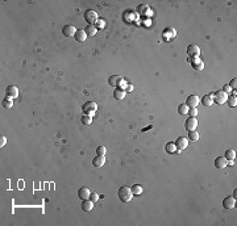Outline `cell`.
Wrapping results in <instances>:
<instances>
[{"instance_id": "cell-14", "label": "cell", "mask_w": 237, "mask_h": 226, "mask_svg": "<svg viewBox=\"0 0 237 226\" xmlns=\"http://www.w3.org/2000/svg\"><path fill=\"white\" fill-rule=\"evenodd\" d=\"M104 163H106L104 155H96V156H95V158L92 159V166H94V167H96V168L103 167V166H104Z\"/></svg>"}, {"instance_id": "cell-27", "label": "cell", "mask_w": 237, "mask_h": 226, "mask_svg": "<svg viewBox=\"0 0 237 226\" xmlns=\"http://www.w3.org/2000/svg\"><path fill=\"white\" fill-rule=\"evenodd\" d=\"M188 140L190 141H198L199 140V133H196L195 130H193V131H188Z\"/></svg>"}, {"instance_id": "cell-10", "label": "cell", "mask_w": 237, "mask_h": 226, "mask_svg": "<svg viewBox=\"0 0 237 226\" xmlns=\"http://www.w3.org/2000/svg\"><path fill=\"white\" fill-rule=\"evenodd\" d=\"M236 205V199L232 196H228V197H224L223 200V206L225 209H233Z\"/></svg>"}, {"instance_id": "cell-2", "label": "cell", "mask_w": 237, "mask_h": 226, "mask_svg": "<svg viewBox=\"0 0 237 226\" xmlns=\"http://www.w3.org/2000/svg\"><path fill=\"white\" fill-rule=\"evenodd\" d=\"M82 111L85 115H88V116L92 117L95 115V112L98 111V104L94 103V101H87L82 105Z\"/></svg>"}, {"instance_id": "cell-34", "label": "cell", "mask_w": 237, "mask_h": 226, "mask_svg": "<svg viewBox=\"0 0 237 226\" xmlns=\"http://www.w3.org/2000/svg\"><path fill=\"white\" fill-rule=\"evenodd\" d=\"M98 199H99V196H98V193H90V200H91L92 203H95V201H98Z\"/></svg>"}, {"instance_id": "cell-8", "label": "cell", "mask_w": 237, "mask_h": 226, "mask_svg": "<svg viewBox=\"0 0 237 226\" xmlns=\"http://www.w3.org/2000/svg\"><path fill=\"white\" fill-rule=\"evenodd\" d=\"M5 95H7L8 99L13 100L18 96V88L15 86H9V87H7V90H5Z\"/></svg>"}, {"instance_id": "cell-30", "label": "cell", "mask_w": 237, "mask_h": 226, "mask_svg": "<svg viewBox=\"0 0 237 226\" xmlns=\"http://www.w3.org/2000/svg\"><path fill=\"white\" fill-rule=\"evenodd\" d=\"M80 121H82V124H83V125H90V124L92 122V120H91V116H88V115L82 116Z\"/></svg>"}, {"instance_id": "cell-35", "label": "cell", "mask_w": 237, "mask_h": 226, "mask_svg": "<svg viewBox=\"0 0 237 226\" xmlns=\"http://www.w3.org/2000/svg\"><path fill=\"white\" fill-rule=\"evenodd\" d=\"M5 143H7V138H5L4 135L0 137V147H4Z\"/></svg>"}, {"instance_id": "cell-17", "label": "cell", "mask_w": 237, "mask_h": 226, "mask_svg": "<svg viewBox=\"0 0 237 226\" xmlns=\"http://www.w3.org/2000/svg\"><path fill=\"white\" fill-rule=\"evenodd\" d=\"M215 167L216 168H224L227 167V159L224 156H217L215 159Z\"/></svg>"}, {"instance_id": "cell-18", "label": "cell", "mask_w": 237, "mask_h": 226, "mask_svg": "<svg viewBox=\"0 0 237 226\" xmlns=\"http://www.w3.org/2000/svg\"><path fill=\"white\" fill-rule=\"evenodd\" d=\"M121 80H123V78L119 76V75H112V76H110V79H108V83L113 87H117L121 83Z\"/></svg>"}, {"instance_id": "cell-22", "label": "cell", "mask_w": 237, "mask_h": 226, "mask_svg": "<svg viewBox=\"0 0 237 226\" xmlns=\"http://www.w3.org/2000/svg\"><path fill=\"white\" fill-rule=\"evenodd\" d=\"M85 32L87 33V36L92 37V36L96 34V32H98V28L95 27V25H90V24H88L87 27H86V30H85Z\"/></svg>"}, {"instance_id": "cell-29", "label": "cell", "mask_w": 237, "mask_h": 226, "mask_svg": "<svg viewBox=\"0 0 237 226\" xmlns=\"http://www.w3.org/2000/svg\"><path fill=\"white\" fill-rule=\"evenodd\" d=\"M131 189H132V193H133V194H141V193H142V187H141L140 184L133 185Z\"/></svg>"}, {"instance_id": "cell-19", "label": "cell", "mask_w": 237, "mask_h": 226, "mask_svg": "<svg viewBox=\"0 0 237 226\" xmlns=\"http://www.w3.org/2000/svg\"><path fill=\"white\" fill-rule=\"evenodd\" d=\"M75 40L76 41H79V42H85L87 40V33L85 32V30H76V33H75Z\"/></svg>"}, {"instance_id": "cell-5", "label": "cell", "mask_w": 237, "mask_h": 226, "mask_svg": "<svg viewBox=\"0 0 237 226\" xmlns=\"http://www.w3.org/2000/svg\"><path fill=\"white\" fill-rule=\"evenodd\" d=\"M186 105L188 106V108H196L198 105L200 104V97L198 95H190L187 97V100H186Z\"/></svg>"}, {"instance_id": "cell-23", "label": "cell", "mask_w": 237, "mask_h": 226, "mask_svg": "<svg viewBox=\"0 0 237 226\" xmlns=\"http://www.w3.org/2000/svg\"><path fill=\"white\" fill-rule=\"evenodd\" d=\"M224 158H225L227 160H234V158H236L234 149H228L225 151V154H224Z\"/></svg>"}, {"instance_id": "cell-21", "label": "cell", "mask_w": 237, "mask_h": 226, "mask_svg": "<svg viewBox=\"0 0 237 226\" xmlns=\"http://www.w3.org/2000/svg\"><path fill=\"white\" fill-rule=\"evenodd\" d=\"M200 103L204 106H211V105L214 104V100H212V97H211V95H206V96H203L200 99Z\"/></svg>"}, {"instance_id": "cell-11", "label": "cell", "mask_w": 237, "mask_h": 226, "mask_svg": "<svg viewBox=\"0 0 237 226\" xmlns=\"http://www.w3.org/2000/svg\"><path fill=\"white\" fill-rule=\"evenodd\" d=\"M187 54L191 56V58H196L200 54V49L198 45H188L187 46Z\"/></svg>"}, {"instance_id": "cell-25", "label": "cell", "mask_w": 237, "mask_h": 226, "mask_svg": "<svg viewBox=\"0 0 237 226\" xmlns=\"http://www.w3.org/2000/svg\"><path fill=\"white\" fill-rule=\"evenodd\" d=\"M188 109H190L188 106L183 103V104H181V105L178 106V113H179V115H182V116H183V115H187V113H188Z\"/></svg>"}, {"instance_id": "cell-24", "label": "cell", "mask_w": 237, "mask_h": 226, "mask_svg": "<svg viewBox=\"0 0 237 226\" xmlns=\"http://www.w3.org/2000/svg\"><path fill=\"white\" fill-rule=\"evenodd\" d=\"M227 103H228V105L230 106V108L236 106L237 105V97H236V95H229L227 97Z\"/></svg>"}, {"instance_id": "cell-4", "label": "cell", "mask_w": 237, "mask_h": 226, "mask_svg": "<svg viewBox=\"0 0 237 226\" xmlns=\"http://www.w3.org/2000/svg\"><path fill=\"white\" fill-rule=\"evenodd\" d=\"M85 20H86L90 25H95V24H96V21L99 20V16H98V13H96L95 11L88 9V11L85 12Z\"/></svg>"}, {"instance_id": "cell-7", "label": "cell", "mask_w": 237, "mask_h": 226, "mask_svg": "<svg viewBox=\"0 0 237 226\" xmlns=\"http://www.w3.org/2000/svg\"><path fill=\"white\" fill-rule=\"evenodd\" d=\"M196 126H198L196 117H188L187 120H186V122H184V128H186V130H188V131L195 130Z\"/></svg>"}, {"instance_id": "cell-20", "label": "cell", "mask_w": 237, "mask_h": 226, "mask_svg": "<svg viewBox=\"0 0 237 226\" xmlns=\"http://www.w3.org/2000/svg\"><path fill=\"white\" fill-rule=\"evenodd\" d=\"M126 95V92L123 90V88H116L113 91V97L116 99V100H123Z\"/></svg>"}, {"instance_id": "cell-38", "label": "cell", "mask_w": 237, "mask_h": 226, "mask_svg": "<svg viewBox=\"0 0 237 226\" xmlns=\"http://www.w3.org/2000/svg\"><path fill=\"white\" fill-rule=\"evenodd\" d=\"M236 81H237V79H236V78L230 80V83H229V87H230V88H232V90H233V88H236V84H237Z\"/></svg>"}, {"instance_id": "cell-1", "label": "cell", "mask_w": 237, "mask_h": 226, "mask_svg": "<svg viewBox=\"0 0 237 226\" xmlns=\"http://www.w3.org/2000/svg\"><path fill=\"white\" fill-rule=\"evenodd\" d=\"M117 196H119V199H120V201H123V203H129L131 200H132V197H133V193H132V189H131L129 187L123 185V187L119 188Z\"/></svg>"}, {"instance_id": "cell-36", "label": "cell", "mask_w": 237, "mask_h": 226, "mask_svg": "<svg viewBox=\"0 0 237 226\" xmlns=\"http://www.w3.org/2000/svg\"><path fill=\"white\" fill-rule=\"evenodd\" d=\"M223 92H225L227 93V95H228V93H230V92H232V88H230V87L229 86H224L223 87V90H221Z\"/></svg>"}, {"instance_id": "cell-31", "label": "cell", "mask_w": 237, "mask_h": 226, "mask_svg": "<svg viewBox=\"0 0 237 226\" xmlns=\"http://www.w3.org/2000/svg\"><path fill=\"white\" fill-rule=\"evenodd\" d=\"M106 153H107V149L104 146H99L96 149V155H106Z\"/></svg>"}, {"instance_id": "cell-12", "label": "cell", "mask_w": 237, "mask_h": 226, "mask_svg": "<svg viewBox=\"0 0 237 226\" xmlns=\"http://www.w3.org/2000/svg\"><path fill=\"white\" fill-rule=\"evenodd\" d=\"M162 36H163L165 41H170V40H173V38H174V37L177 36V32H175L174 28H166V29L163 30Z\"/></svg>"}, {"instance_id": "cell-6", "label": "cell", "mask_w": 237, "mask_h": 226, "mask_svg": "<svg viewBox=\"0 0 237 226\" xmlns=\"http://www.w3.org/2000/svg\"><path fill=\"white\" fill-rule=\"evenodd\" d=\"M175 143V147H177V151H182L186 147L188 146V140L186 137H178L177 141L174 142Z\"/></svg>"}, {"instance_id": "cell-13", "label": "cell", "mask_w": 237, "mask_h": 226, "mask_svg": "<svg viewBox=\"0 0 237 226\" xmlns=\"http://www.w3.org/2000/svg\"><path fill=\"white\" fill-rule=\"evenodd\" d=\"M62 33H63V36H66V37H73L76 33V29H75L74 25H65L63 29H62Z\"/></svg>"}, {"instance_id": "cell-15", "label": "cell", "mask_w": 237, "mask_h": 226, "mask_svg": "<svg viewBox=\"0 0 237 226\" xmlns=\"http://www.w3.org/2000/svg\"><path fill=\"white\" fill-rule=\"evenodd\" d=\"M90 189L87 187H80L79 189H78V197L80 200H86V199H90Z\"/></svg>"}, {"instance_id": "cell-9", "label": "cell", "mask_w": 237, "mask_h": 226, "mask_svg": "<svg viewBox=\"0 0 237 226\" xmlns=\"http://www.w3.org/2000/svg\"><path fill=\"white\" fill-rule=\"evenodd\" d=\"M190 63H191V66H193L196 71H202L203 68H204V63H203V61L199 58V56H196V58H191Z\"/></svg>"}, {"instance_id": "cell-26", "label": "cell", "mask_w": 237, "mask_h": 226, "mask_svg": "<svg viewBox=\"0 0 237 226\" xmlns=\"http://www.w3.org/2000/svg\"><path fill=\"white\" fill-rule=\"evenodd\" d=\"M2 105L4 106V108H7V109H11L12 106H13V103H12V99H3V101H2Z\"/></svg>"}, {"instance_id": "cell-33", "label": "cell", "mask_w": 237, "mask_h": 226, "mask_svg": "<svg viewBox=\"0 0 237 226\" xmlns=\"http://www.w3.org/2000/svg\"><path fill=\"white\" fill-rule=\"evenodd\" d=\"M188 115H190L191 117H196V116H198V109H196V108H190V109H188Z\"/></svg>"}, {"instance_id": "cell-3", "label": "cell", "mask_w": 237, "mask_h": 226, "mask_svg": "<svg viewBox=\"0 0 237 226\" xmlns=\"http://www.w3.org/2000/svg\"><path fill=\"white\" fill-rule=\"evenodd\" d=\"M211 97H212V100L216 103V104H224V103H227V97H228V95L225 92H223V91H216V92H214L212 95H211Z\"/></svg>"}, {"instance_id": "cell-32", "label": "cell", "mask_w": 237, "mask_h": 226, "mask_svg": "<svg viewBox=\"0 0 237 226\" xmlns=\"http://www.w3.org/2000/svg\"><path fill=\"white\" fill-rule=\"evenodd\" d=\"M104 25H106V24H104V21H103V20H100V18H99V20L96 21V24H95V27H96V28H98V30H99V29H103V28H104Z\"/></svg>"}, {"instance_id": "cell-37", "label": "cell", "mask_w": 237, "mask_h": 226, "mask_svg": "<svg viewBox=\"0 0 237 226\" xmlns=\"http://www.w3.org/2000/svg\"><path fill=\"white\" fill-rule=\"evenodd\" d=\"M124 91H125V92H132V91H133V86H132V84H125Z\"/></svg>"}, {"instance_id": "cell-28", "label": "cell", "mask_w": 237, "mask_h": 226, "mask_svg": "<svg viewBox=\"0 0 237 226\" xmlns=\"http://www.w3.org/2000/svg\"><path fill=\"white\" fill-rule=\"evenodd\" d=\"M177 150V147H175V143L174 142H169L167 145H166V151H167L169 154H173Z\"/></svg>"}, {"instance_id": "cell-16", "label": "cell", "mask_w": 237, "mask_h": 226, "mask_svg": "<svg viewBox=\"0 0 237 226\" xmlns=\"http://www.w3.org/2000/svg\"><path fill=\"white\" fill-rule=\"evenodd\" d=\"M92 208H94V203H92L90 199L82 200V210H85V212H91Z\"/></svg>"}]
</instances>
